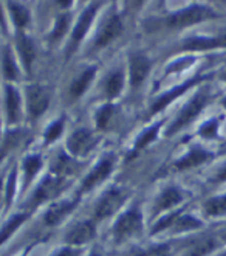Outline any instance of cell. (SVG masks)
Here are the masks:
<instances>
[{"instance_id": "60d3db41", "label": "cell", "mask_w": 226, "mask_h": 256, "mask_svg": "<svg viewBox=\"0 0 226 256\" xmlns=\"http://www.w3.org/2000/svg\"><path fill=\"white\" fill-rule=\"evenodd\" d=\"M223 104H225V106H226V98H225V101H223Z\"/></svg>"}, {"instance_id": "b9f144b4", "label": "cell", "mask_w": 226, "mask_h": 256, "mask_svg": "<svg viewBox=\"0 0 226 256\" xmlns=\"http://www.w3.org/2000/svg\"><path fill=\"white\" fill-rule=\"evenodd\" d=\"M222 256H226V253H225V254H222Z\"/></svg>"}, {"instance_id": "cb8c5ba5", "label": "cell", "mask_w": 226, "mask_h": 256, "mask_svg": "<svg viewBox=\"0 0 226 256\" xmlns=\"http://www.w3.org/2000/svg\"><path fill=\"white\" fill-rule=\"evenodd\" d=\"M200 227V222L197 219H194L191 216H183L180 218L175 224V230L177 232H186V230H194V228H199Z\"/></svg>"}, {"instance_id": "e575fe53", "label": "cell", "mask_w": 226, "mask_h": 256, "mask_svg": "<svg viewBox=\"0 0 226 256\" xmlns=\"http://www.w3.org/2000/svg\"><path fill=\"white\" fill-rule=\"evenodd\" d=\"M54 256H78V253H76V252H74V250L65 248V250H62V252H59V253H56Z\"/></svg>"}, {"instance_id": "8d00e7d4", "label": "cell", "mask_w": 226, "mask_h": 256, "mask_svg": "<svg viewBox=\"0 0 226 256\" xmlns=\"http://www.w3.org/2000/svg\"><path fill=\"white\" fill-rule=\"evenodd\" d=\"M219 180H226V168H223L219 174Z\"/></svg>"}, {"instance_id": "ab89813d", "label": "cell", "mask_w": 226, "mask_h": 256, "mask_svg": "<svg viewBox=\"0 0 226 256\" xmlns=\"http://www.w3.org/2000/svg\"><path fill=\"white\" fill-rule=\"evenodd\" d=\"M90 256H101V254H98V253H93V254H90Z\"/></svg>"}, {"instance_id": "d4e9b609", "label": "cell", "mask_w": 226, "mask_h": 256, "mask_svg": "<svg viewBox=\"0 0 226 256\" xmlns=\"http://www.w3.org/2000/svg\"><path fill=\"white\" fill-rule=\"evenodd\" d=\"M9 10L12 12V19H14V22H16L17 26H25L28 24V11L23 6L11 5Z\"/></svg>"}, {"instance_id": "4316f807", "label": "cell", "mask_w": 226, "mask_h": 256, "mask_svg": "<svg viewBox=\"0 0 226 256\" xmlns=\"http://www.w3.org/2000/svg\"><path fill=\"white\" fill-rule=\"evenodd\" d=\"M3 72H5V76L8 80H14V78H16V74H17V68H16V66H14V61H12L8 48L3 53Z\"/></svg>"}, {"instance_id": "74e56055", "label": "cell", "mask_w": 226, "mask_h": 256, "mask_svg": "<svg viewBox=\"0 0 226 256\" xmlns=\"http://www.w3.org/2000/svg\"><path fill=\"white\" fill-rule=\"evenodd\" d=\"M220 44L223 45V47H226V34H222L220 36Z\"/></svg>"}, {"instance_id": "2e32d148", "label": "cell", "mask_w": 226, "mask_h": 256, "mask_svg": "<svg viewBox=\"0 0 226 256\" xmlns=\"http://www.w3.org/2000/svg\"><path fill=\"white\" fill-rule=\"evenodd\" d=\"M19 110H20V98L17 90L14 87H6V112L9 122H16L19 118Z\"/></svg>"}, {"instance_id": "44dd1931", "label": "cell", "mask_w": 226, "mask_h": 256, "mask_svg": "<svg viewBox=\"0 0 226 256\" xmlns=\"http://www.w3.org/2000/svg\"><path fill=\"white\" fill-rule=\"evenodd\" d=\"M205 212L209 216H223L226 213V196L208 200L205 204Z\"/></svg>"}, {"instance_id": "7a4b0ae2", "label": "cell", "mask_w": 226, "mask_h": 256, "mask_svg": "<svg viewBox=\"0 0 226 256\" xmlns=\"http://www.w3.org/2000/svg\"><path fill=\"white\" fill-rule=\"evenodd\" d=\"M141 230V214L138 210H130L124 213L115 224V238L118 240H123Z\"/></svg>"}, {"instance_id": "52a82bcc", "label": "cell", "mask_w": 226, "mask_h": 256, "mask_svg": "<svg viewBox=\"0 0 226 256\" xmlns=\"http://www.w3.org/2000/svg\"><path fill=\"white\" fill-rule=\"evenodd\" d=\"M110 171H112V162L110 160H102L98 164V166L85 177L84 185H82L84 191H90L93 186H96L98 184H101L102 180L110 174Z\"/></svg>"}, {"instance_id": "ba28073f", "label": "cell", "mask_w": 226, "mask_h": 256, "mask_svg": "<svg viewBox=\"0 0 226 256\" xmlns=\"http://www.w3.org/2000/svg\"><path fill=\"white\" fill-rule=\"evenodd\" d=\"M93 234H95V230L92 227V224L82 222V224H78L76 227L71 228L67 233V240L73 246H81V244L88 242V240L93 238Z\"/></svg>"}, {"instance_id": "4dcf8cb0", "label": "cell", "mask_w": 226, "mask_h": 256, "mask_svg": "<svg viewBox=\"0 0 226 256\" xmlns=\"http://www.w3.org/2000/svg\"><path fill=\"white\" fill-rule=\"evenodd\" d=\"M61 132H62V122H56L48 128L47 132H45V138H47L48 142H53L57 138V135Z\"/></svg>"}, {"instance_id": "8fae6325", "label": "cell", "mask_w": 226, "mask_h": 256, "mask_svg": "<svg viewBox=\"0 0 226 256\" xmlns=\"http://www.w3.org/2000/svg\"><path fill=\"white\" fill-rule=\"evenodd\" d=\"M74 205H76V202H74V200H65V202L53 205L47 212V214H45V222H47L48 225L57 224L59 220H61L70 212V210L74 208Z\"/></svg>"}, {"instance_id": "d6a6232c", "label": "cell", "mask_w": 226, "mask_h": 256, "mask_svg": "<svg viewBox=\"0 0 226 256\" xmlns=\"http://www.w3.org/2000/svg\"><path fill=\"white\" fill-rule=\"evenodd\" d=\"M202 135H205V137H214L216 132H217V123L216 122H209L206 123L203 128H202Z\"/></svg>"}, {"instance_id": "4fadbf2b", "label": "cell", "mask_w": 226, "mask_h": 256, "mask_svg": "<svg viewBox=\"0 0 226 256\" xmlns=\"http://www.w3.org/2000/svg\"><path fill=\"white\" fill-rule=\"evenodd\" d=\"M95 11H96V6H90L87 11L82 12L81 19L78 20L76 26H74V30H73V40L74 42H79L82 39V36L88 32V28L93 20V16H95Z\"/></svg>"}, {"instance_id": "e0dca14e", "label": "cell", "mask_w": 226, "mask_h": 256, "mask_svg": "<svg viewBox=\"0 0 226 256\" xmlns=\"http://www.w3.org/2000/svg\"><path fill=\"white\" fill-rule=\"evenodd\" d=\"M208 158H209V154L206 152V150L194 149L186 157H183L180 162H177V168L178 170H185V168H191V166H197V164L206 162Z\"/></svg>"}, {"instance_id": "3957f363", "label": "cell", "mask_w": 226, "mask_h": 256, "mask_svg": "<svg viewBox=\"0 0 226 256\" xmlns=\"http://www.w3.org/2000/svg\"><path fill=\"white\" fill-rule=\"evenodd\" d=\"M26 100H28L29 114L33 116H39L40 114L45 112V109L48 108L50 94L47 92V88H43L40 86H31V87H28Z\"/></svg>"}, {"instance_id": "603a6c76", "label": "cell", "mask_w": 226, "mask_h": 256, "mask_svg": "<svg viewBox=\"0 0 226 256\" xmlns=\"http://www.w3.org/2000/svg\"><path fill=\"white\" fill-rule=\"evenodd\" d=\"M25 219H26L25 214H17V216H14V218L5 225V227L2 228V232H0V244H3L5 240H6L14 232H16L17 227H19V225H20Z\"/></svg>"}, {"instance_id": "836d02e7", "label": "cell", "mask_w": 226, "mask_h": 256, "mask_svg": "<svg viewBox=\"0 0 226 256\" xmlns=\"http://www.w3.org/2000/svg\"><path fill=\"white\" fill-rule=\"evenodd\" d=\"M12 185H14V174L11 176V180H9L8 194H6V204H9V202H11V199H12Z\"/></svg>"}, {"instance_id": "8992f818", "label": "cell", "mask_w": 226, "mask_h": 256, "mask_svg": "<svg viewBox=\"0 0 226 256\" xmlns=\"http://www.w3.org/2000/svg\"><path fill=\"white\" fill-rule=\"evenodd\" d=\"M93 146V138L90 132L87 130H78L76 134H73L70 140H68V149L73 154H87L90 148Z\"/></svg>"}, {"instance_id": "5bb4252c", "label": "cell", "mask_w": 226, "mask_h": 256, "mask_svg": "<svg viewBox=\"0 0 226 256\" xmlns=\"http://www.w3.org/2000/svg\"><path fill=\"white\" fill-rule=\"evenodd\" d=\"M17 47H19V53L22 56V61H23L26 70H29V68H31V64H33V59L36 56V50H34L33 42L29 40L25 34H19Z\"/></svg>"}, {"instance_id": "484cf974", "label": "cell", "mask_w": 226, "mask_h": 256, "mask_svg": "<svg viewBox=\"0 0 226 256\" xmlns=\"http://www.w3.org/2000/svg\"><path fill=\"white\" fill-rule=\"evenodd\" d=\"M23 170H25L26 178L31 180L33 176L40 170V158L39 157H28L23 163Z\"/></svg>"}, {"instance_id": "83f0119b", "label": "cell", "mask_w": 226, "mask_h": 256, "mask_svg": "<svg viewBox=\"0 0 226 256\" xmlns=\"http://www.w3.org/2000/svg\"><path fill=\"white\" fill-rule=\"evenodd\" d=\"M158 124L157 126H152V128H150V129H147L143 135H141V137L138 138V142H137V146H135V149H141V148H144L146 144H149L150 142H152L155 137H157V132H158Z\"/></svg>"}, {"instance_id": "d590c367", "label": "cell", "mask_w": 226, "mask_h": 256, "mask_svg": "<svg viewBox=\"0 0 226 256\" xmlns=\"http://www.w3.org/2000/svg\"><path fill=\"white\" fill-rule=\"evenodd\" d=\"M152 256H168V248H166V247H161V248L155 250V252L152 253Z\"/></svg>"}, {"instance_id": "ffe728a7", "label": "cell", "mask_w": 226, "mask_h": 256, "mask_svg": "<svg viewBox=\"0 0 226 256\" xmlns=\"http://www.w3.org/2000/svg\"><path fill=\"white\" fill-rule=\"evenodd\" d=\"M180 200H182V194H180L175 188H169V190H166L161 194V198L158 199L157 210H168V208L177 205Z\"/></svg>"}, {"instance_id": "d6986e66", "label": "cell", "mask_w": 226, "mask_h": 256, "mask_svg": "<svg viewBox=\"0 0 226 256\" xmlns=\"http://www.w3.org/2000/svg\"><path fill=\"white\" fill-rule=\"evenodd\" d=\"M199 80L197 78H195L194 81H189V82H186L185 86H180V87H177V88H174L172 90V92H169V94H166V95H163L155 104H154V110L157 112V110H160V109H163V108H166V106H168V104L172 101V100H175L178 95H182L183 92H185V90L188 88V87H191L194 82H197Z\"/></svg>"}, {"instance_id": "f1b7e54d", "label": "cell", "mask_w": 226, "mask_h": 256, "mask_svg": "<svg viewBox=\"0 0 226 256\" xmlns=\"http://www.w3.org/2000/svg\"><path fill=\"white\" fill-rule=\"evenodd\" d=\"M68 26V14H62V16H59V19L56 20V26H54V33H53V38L54 39H59L62 38L65 30Z\"/></svg>"}, {"instance_id": "7bdbcfd3", "label": "cell", "mask_w": 226, "mask_h": 256, "mask_svg": "<svg viewBox=\"0 0 226 256\" xmlns=\"http://www.w3.org/2000/svg\"><path fill=\"white\" fill-rule=\"evenodd\" d=\"M225 238H226V234H225Z\"/></svg>"}, {"instance_id": "7402d4cb", "label": "cell", "mask_w": 226, "mask_h": 256, "mask_svg": "<svg viewBox=\"0 0 226 256\" xmlns=\"http://www.w3.org/2000/svg\"><path fill=\"white\" fill-rule=\"evenodd\" d=\"M123 88V73L121 72H115L113 74H110L107 84H105V92L110 98L116 96Z\"/></svg>"}, {"instance_id": "6da1fadb", "label": "cell", "mask_w": 226, "mask_h": 256, "mask_svg": "<svg viewBox=\"0 0 226 256\" xmlns=\"http://www.w3.org/2000/svg\"><path fill=\"white\" fill-rule=\"evenodd\" d=\"M216 14L208 10V8H203V6H191L188 10H183L180 12H175L169 18L168 24L174 28H182V26H188V25H192V24H199L202 20H206V19H211L214 18Z\"/></svg>"}, {"instance_id": "ac0fdd59", "label": "cell", "mask_w": 226, "mask_h": 256, "mask_svg": "<svg viewBox=\"0 0 226 256\" xmlns=\"http://www.w3.org/2000/svg\"><path fill=\"white\" fill-rule=\"evenodd\" d=\"M219 45H222L220 38H194L185 44V48L186 50H208V48L219 47Z\"/></svg>"}, {"instance_id": "5b68a950", "label": "cell", "mask_w": 226, "mask_h": 256, "mask_svg": "<svg viewBox=\"0 0 226 256\" xmlns=\"http://www.w3.org/2000/svg\"><path fill=\"white\" fill-rule=\"evenodd\" d=\"M124 200V194L118 190L109 191L102 196V199L99 200L98 206H96V216L98 218H105V216H110L113 214L116 210L121 206Z\"/></svg>"}, {"instance_id": "9c48e42d", "label": "cell", "mask_w": 226, "mask_h": 256, "mask_svg": "<svg viewBox=\"0 0 226 256\" xmlns=\"http://www.w3.org/2000/svg\"><path fill=\"white\" fill-rule=\"evenodd\" d=\"M121 30H123V25H121V22H119V19H118L116 16L110 18L107 22L104 24V26H102V30H101V33H99V36H98L96 45L102 47V45L109 44L110 40H113L119 33H121Z\"/></svg>"}, {"instance_id": "f35d334b", "label": "cell", "mask_w": 226, "mask_h": 256, "mask_svg": "<svg viewBox=\"0 0 226 256\" xmlns=\"http://www.w3.org/2000/svg\"><path fill=\"white\" fill-rule=\"evenodd\" d=\"M0 192H2V180H0Z\"/></svg>"}, {"instance_id": "1f68e13d", "label": "cell", "mask_w": 226, "mask_h": 256, "mask_svg": "<svg viewBox=\"0 0 226 256\" xmlns=\"http://www.w3.org/2000/svg\"><path fill=\"white\" fill-rule=\"evenodd\" d=\"M213 247H214L213 240H203V242H200L197 247L192 250V256H203L208 252H211V248H213Z\"/></svg>"}, {"instance_id": "9a60e30c", "label": "cell", "mask_w": 226, "mask_h": 256, "mask_svg": "<svg viewBox=\"0 0 226 256\" xmlns=\"http://www.w3.org/2000/svg\"><path fill=\"white\" fill-rule=\"evenodd\" d=\"M93 76H95V68H87L85 72H82L79 76L74 80V82L71 84V87H70V95L73 98L81 96L85 92V88L88 87V84L92 82Z\"/></svg>"}, {"instance_id": "7c38bea8", "label": "cell", "mask_w": 226, "mask_h": 256, "mask_svg": "<svg viewBox=\"0 0 226 256\" xmlns=\"http://www.w3.org/2000/svg\"><path fill=\"white\" fill-rule=\"evenodd\" d=\"M59 186H61V180L59 178H45L34 194V204H40L43 200L50 199L51 196L57 192Z\"/></svg>"}, {"instance_id": "30bf717a", "label": "cell", "mask_w": 226, "mask_h": 256, "mask_svg": "<svg viewBox=\"0 0 226 256\" xmlns=\"http://www.w3.org/2000/svg\"><path fill=\"white\" fill-rule=\"evenodd\" d=\"M149 61L143 56H135L130 62V81H132V86H140L146 74L149 73Z\"/></svg>"}, {"instance_id": "277c9868", "label": "cell", "mask_w": 226, "mask_h": 256, "mask_svg": "<svg viewBox=\"0 0 226 256\" xmlns=\"http://www.w3.org/2000/svg\"><path fill=\"white\" fill-rule=\"evenodd\" d=\"M205 102H206V96H205L203 94H200V95L195 96V98L188 104V106L182 110V114H180V116L177 118V122L174 123L172 129L169 130V134L177 132L178 129H182V128H185L188 123H191L192 120L199 115V112L203 109Z\"/></svg>"}, {"instance_id": "f546056e", "label": "cell", "mask_w": 226, "mask_h": 256, "mask_svg": "<svg viewBox=\"0 0 226 256\" xmlns=\"http://www.w3.org/2000/svg\"><path fill=\"white\" fill-rule=\"evenodd\" d=\"M110 115H112V108L110 106H104L98 115H96V124L99 129H104L105 126H107V122L110 120Z\"/></svg>"}]
</instances>
